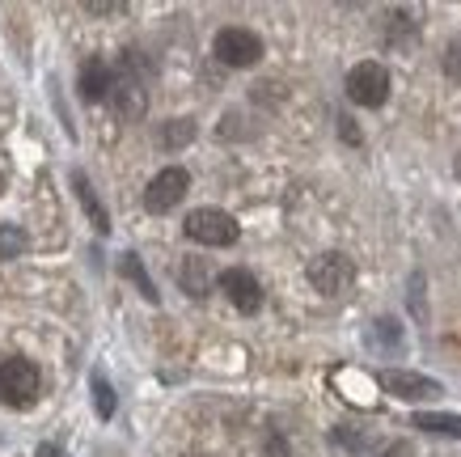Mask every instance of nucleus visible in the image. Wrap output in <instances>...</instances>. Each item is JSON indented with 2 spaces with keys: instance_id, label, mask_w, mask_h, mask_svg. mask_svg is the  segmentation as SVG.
I'll list each match as a JSON object with an SVG mask.
<instances>
[{
  "instance_id": "1",
  "label": "nucleus",
  "mask_w": 461,
  "mask_h": 457,
  "mask_svg": "<svg viewBox=\"0 0 461 457\" xmlns=\"http://www.w3.org/2000/svg\"><path fill=\"white\" fill-rule=\"evenodd\" d=\"M39 389H42V377L30 361H22V356L0 361V402L5 407H30L39 398Z\"/></svg>"
},
{
  "instance_id": "2",
  "label": "nucleus",
  "mask_w": 461,
  "mask_h": 457,
  "mask_svg": "<svg viewBox=\"0 0 461 457\" xmlns=\"http://www.w3.org/2000/svg\"><path fill=\"white\" fill-rule=\"evenodd\" d=\"M212 56L221 59L224 69H250L263 59V39L254 30H241V26H224L212 42Z\"/></svg>"
},
{
  "instance_id": "3",
  "label": "nucleus",
  "mask_w": 461,
  "mask_h": 457,
  "mask_svg": "<svg viewBox=\"0 0 461 457\" xmlns=\"http://www.w3.org/2000/svg\"><path fill=\"white\" fill-rule=\"evenodd\" d=\"M348 97L356 106H381L390 97V72L381 69L377 59H364L348 72Z\"/></svg>"
},
{
  "instance_id": "4",
  "label": "nucleus",
  "mask_w": 461,
  "mask_h": 457,
  "mask_svg": "<svg viewBox=\"0 0 461 457\" xmlns=\"http://www.w3.org/2000/svg\"><path fill=\"white\" fill-rule=\"evenodd\" d=\"M186 233L203 246H233L238 242V221L221 208H195L186 216Z\"/></svg>"
},
{
  "instance_id": "5",
  "label": "nucleus",
  "mask_w": 461,
  "mask_h": 457,
  "mask_svg": "<svg viewBox=\"0 0 461 457\" xmlns=\"http://www.w3.org/2000/svg\"><path fill=\"white\" fill-rule=\"evenodd\" d=\"M351 279H356V267H351V259H343V254H318L313 263H309V284L321 292V297H343V292L351 288Z\"/></svg>"
},
{
  "instance_id": "6",
  "label": "nucleus",
  "mask_w": 461,
  "mask_h": 457,
  "mask_svg": "<svg viewBox=\"0 0 461 457\" xmlns=\"http://www.w3.org/2000/svg\"><path fill=\"white\" fill-rule=\"evenodd\" d=\"M186 187H191L186 169H178V166L161 169V174H157V178L144 187V208H149V212H169L174 204H182Z\"/></svg>"
},
{
  "instance_id": "7",
  "label": "nucleus",
  "mask_w": 461,
  "mask_h": 457,
  "mask_svg": "<svg viewBox=\"0 0 461 457\" xmlns=\"http://www.w3.org/2000/svg\"><path fill=\"white\" fill-rule=\"evenodd\" d=\"M221 288H224L229 301L238 305L241 314H258V305H263V284H258L250 271H241V267L221 271Z\"/></svg>"
},
{
  "instance_id": "8",
  "label": "nucleus",
  "mask_w": 461,
  "mask_h": 457,
  "mask_svg": "<svg viewBox=\"0 0 461 457\" xmlns=\"http://www.w3.org/2000/svg\"><path fill=\"white\" fill-rule=\"evenodd\" d=\"M381 389L385 394H393V398H436L440 394V381H432V377L423 373H402V369H385V373L377 377Z\"/></svg>"
},
{
  "instance_id": "9",
  "label": "nucleus",
  "mask_w": 461,
  "mask_h": 457,
  "mask_svg": "<svg viewBox=\"0 0 461 457\" xmlns=\"http://www.w3.org/2000/svg\"><path fill=\"white\" fill-rule=\"evenodd\" d=\"M81 97L85 102H102V97H111V89H114V77H111V69H106V59H85L81 64Z\"/></svg>"
},
{
  "instance_id": "10",
  "label": "nucleus",
  "mask_w": 461,
  "mask_h": 457,
  "mask_svg": "<svg viewBox=\"0 0 461 457\" xmlns=\"http://www.w3.org/2000/svg\"><path fill=\"white\" fill-rule=\"evenodd\" d=\"M111 106H114V114H119V119H140L144 106H149V97H144L140 81H136V77H123V81H114Z\"/></svg>"
},
{
  "instance_id": "11",
  "label": "nucleus",
  "mask_w": 461,
  "mask_h": 457,
  "mask_svg": "<svg viewBox=\"0 0 461 457\" xmlns=\"http://www.w3.org/2000/svg\"><path fill=\"white\" fill-rule=\"evenodd\" d=\"M178 284L191 292V297H208V288H212L208 259H186V263L178 267Z\"/></svg>"
},
{
  "instance_id": "12",
  "label": "nucleus",
  "mask_w": 461,
  "mask_h": 457,
  "mask_svg": "<svg viewBox=\"0 0 461 457\" xmlns=\"http://www.w3.org/2000/svg\"><path fill=\"white\" fill-rule=\"evenodd\" d=\"M72 182H77V195H81L85 212H89V221H94V229H106V212H102L98 195H94V187H89V178L85 174H72Z\"/></svg>"
},
{
  "instance_id": "13",
  "label": "nucleus",
  "mask_w": 461,
  "mask_h": 457,
  "mask_svg": "<svg viewBox=\"0 0 461 457\" xmlns=\"http://www.w3.org/2000/svg\"><path fill=\"white\" fill-rule=\"evenodd\" d=\"M415 428H423V432H448V436H461V416H415Z\"/></svg>"
},
{
  "instance_id": "14",
  "label": "nucleus",
  "mask_w": 461,
  "mask_h": 457,
  "mask_svg": "<svg viewBox=\"0 0 461 457\" xmlns=\"http://www.w3.org/2000/svg\"><path fill=\"white\" fill-rule=\"evenodd\" d=\"M191 136H195V123H191V119H169L166 132H161V144H166V149H178V144H186Z\"/></svg>"
},
{
  "instance_id": "15",
  "label": "nucleus",
  "mask_w": 461,
  "mask_h": 457,
  "mask_svg": "<svg viewBox=\"0 0 461 457\" xmlns=\"http://www.w3.org/2000/svg\"><path fill=\"white\" fill-rule=\"evenodd\" d=\"M22 250H26V237L17 233L14 224H5V229H0V259H17Z\"/></svg>"
},
{
  "instance_id": "16",
  "label": "nucleus",
  "mask_w": 461,
  "mask_h": 457,
  "mask_svg": "<svg viewBox=\"0 0 461 457\" xmlns=\"http://www.w3.org/2000/svg\"><path fill=\"white\" fill-rule=\"evenodd\" d=\"M123 276H131V279H136V284H140V288H144V297H149V301H157V288H153V279L144 276V267L136 263V254H123Z\"/></svg>"
},
{
  "instance_id": "17",
  "label": "nucleus",
  "mask_w": 461,
  "mask_h": 457,
  "mask_svg": "<svg viewBox=\"0 0 461 457\" xmlns=\"http://www.w3.org/2000/svg\"><path fill=\"white\" fill-rule=\"evenodd\" d=\"M94 394H98V416H102V419H111V416H114V389L98 377V381H94Z\"/></svg>"
},
{
  "instance_id": "18",
  "label": "nucleus",
  "mask_w": 461,
  "mask_h": 457,
  "mask_svg": "<svg viewBox=\"0 0 461 457\" xmlns=\"http://www.w3.org/2000/svg\"><path fill=\"white\" fill-rule=\"evenodd\" d=\"M445 72L461 81V39H453V42L445 47Z\"/></svg>"
},
{
  "instance_id": "19",
  "label": "nucleus",
  "mask_w": 461,
  "mask_h": 457,
  "mask_svg": "<svg viewBox=\"0 0 461 457\" xmlns=\"http://www.w3.org/2000/svg\"><path fill=\"white\" fill-rule=\"evenodd\" d=\"M457 178H461V152H457Z\"/></svg>"
},
{
  "instance_id": "20",
  "label": "nucleus",
  "mask_w": 461,
  "mask_h": 457,
  "mask_svg": "<svg viewBox=\"0 0 461 457\" xmlns=\"http://www.w3.org/2000/svg\"><path fill=\"white\" fill-rule=\"evenodd\" d=\"M0 191H5V174H0Z\"/></svg>"
}]
</instances>
